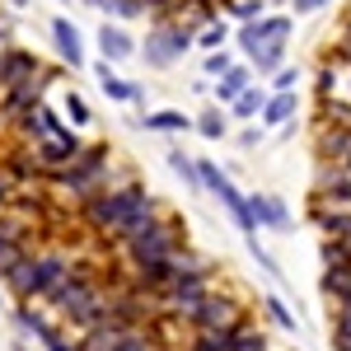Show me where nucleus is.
Wrapping results in <instances>:
<instances>
[{"label":"nucleus","mask_w":351,"mask_h":351,"mask_svg":"<svg viewBox=\"0 0 351 351\" xmlns=\"http://www.w3.org/2000/svg\"><path fill=\"white\" fill-rule=\"evenodd\" d=\"M145 197H155V192L145 188L136 173H112V183L99 197H89L80 206V225L84 230H94L99 239L117 243V234H122V225L132 220V211L145 202Z\"/></svg>","instance_id":"nucleus-1"},{"label":"nucleus","mask_w":351,"mask_h":351,"mask_svg":"<svg viewBox=\"0 0 351 351\" xmlns=\"http://www.w3.org/2000/svg\"><path fill=\"white\" fill-rule=\"evenodd\" d=\"M47 309H52L61 324H71V328H94L99 319H104V309H108V291L99 286V276L89 267H80L75 263V271L56 286L52 295H47Z\"/></svg>","instance_id":"nucleus-2"},{"label":"nucleus","mask_w":351,"mask_h":351,"mask_svg":"<svg viewBox=\"0 0 351 351\" xmlns=\"http://www.w3.org/2000/svg\"><path fill=\"white\" fill-rule=\"evenodd\" d=\"M108 164H112V150H108V141H99V145H84L80 155L66 164V169H56L47 183H52L61 197H71L75 206H84L89 197H99V192L112 183Z\"/></svg>","instance_id":"nucleus-3"},{"label":"nucleus","mask_w":351,"mask_h":351,"mask_svg":"<svg viewBox=\"0 0 351 351\" xmlns=\"http://www.w3.org/2000/svg\"><path fill=\"white\" fill-rule=\"evenodd\" d=\"M188 243V230H183V220L178 216H164L150 234H141V239L122 243V263L132 267V276L141 271H155V267H169V258L178 253Z\"/></svg>","instance_id":"nucleus-4"},{"label":"nucleus","mask_w":351,"mask_h":351,"mask_svg":"<svg viewBox=\"0 0 351 351\" xmlns=\"http://www.w3.org/2000/svg\"><path fill=\"white\" fill-rule=\"evenodd\" d=\"M192 47H197V33H192L188 24H178V19H164V24L145 28V38H141V61H145L150 71H169V66H178Z\"/></svg>","instance_id":"nucleus-5"},{"label":"nucleus","mask_w":351,"mask_h":351,"mask_svg":"<svg viewBox=\"0 0 351 351\" xmlns=\"http://www.w3.org/2000/svg\"><path fill=\"white\" fill-rule=\"evenodd\" d=\"M183 324H188L192 332H220V328H239V324H248V304H243L239 295H230V291H211V295L202 300V304L192 309Z\"/></svg>","instance_id":"nucleus-6"},{"label":"nucleus","mask_w":351,"mask_h":351,"mask_svg":"<svg viewBox=\"0 0 351 351\" xmlns=\"http://www.w3.org/2000/svg\"><path fill=\"white\" fill-rule=\"evenodd\" d=\"M291 33H295V14L271 10L258 24H234V47H239L243 61H248V56L258 52V47H267V43H291Z\"/></svg>","instance_id":"nucleus-7"},{"label":"nucleus","mask_w":351,"mask_h":351,"mask_svg":"<svg viewBox=\"0 0 351 351\" xmlns=\"http://www.w3.org/2000/svg\"><path fill=\"white\" fill-rule=\"evenodd\" d=\"M47 89H52V71H43L38 80H24V84H14V89H5L0 94V122L14 132L24 117H33V112L47 104Z\"/></svg>","instance_id":"nucleus-8"},{"label":"nucleus","mask_w":351,"mask_h":351,"mask_svg":"<svg viewBox=\"0 0 351 351\" xmlns=\"http://www.w3.org/2000/svg\"><path fill=\"white\" fill-rule=\"evenodd\" d=\"M84 145H89V141H84L75 127H61L56 136L38 141V145H28V155H33V164H38V173H43V178H52L56 169H66V164L75 160Z\"/></svg>","instance_id":"nucleus-9"},{"label":"nucleus","mask_w":351,"mask_h":351,"mask_svg":"<svg viewBox=\"0 0 351 351\" xmlns=\"http://www.w3.org/2000/svg\"><path fill=\"white\" fill-rule=\"evenodd\" d=\"M71 271H75V258H71V253H61V248H38V253H33V304H47V295H52Z\"/></svg>","instance_id":"nucleus-10"},{"label":"nucleus","mask_w":351,"mask_h":351,"mask_svg":"<svg viewBox=\"0 0 351 351\" xmlns=\"http://www.w3.org/2000/svg\"><path fill=\"white\" fill-rule=\"evenodd\" d=\"M211 281H216V276H173V281L164 286L160 295H155V304H164V309H169L173 319H188L192 309H197L202 300L216 291Z\"/></svg>","instance_id":"nucleus-11"},{"label":"nucleus","mask_w":351,"mask_h":351,"mask_svg":"<svg viewBox=\"0 0 351 351\" xmlns=\"http://www.w3.org/2000/svg\"><path fill=\"white\" fill-rule=\"evenodd\" d=\"M47 38H52V52H56L61 66H71V71H84V66H89L84 33H80V24H75L71 14H56L52 24H47Z\"/></svg>","instance_id":"nucleus-12"},{"label":"nucleus","mask_w":351,"mask_h":351,"mask_svg":"<svg viewBox=\"0 0 351 351\" xmlns=\"http://www.w3.org/2000/svg\"><path fill=\"white\" fill-rule=\"evenodd\" d=\"M253 202V216H258V230H271V234H295V216H291V202L281 192H248Z\"/></svg>","instance_id":"nucleus-13"},{"label":"nucleus","mask_w":351,"mask_h":351,"mask_svg":"<svg viewBox=\"0 0 351 351\" xmlns=\"http://www.w3.org/2000/svg\"><path fill=\"white\" fill-rule=\"evenodd\" d=\"M216 202H220V211L230 216V225L239 230L243 239H258V216H253V202H248V192H239V183H234V178H225V183H220Z\"/></svg>","instance_id":"nucleus-14"},{"label":"nucleus","mask_w":351,"mask_h":351,"mask_svg":"<svg viewBox=\"0 0 351 351\" xmlns=\"http://www.w3.org/2000/svg\"><path fill=\"white\" fill-rule=\"evenodd\" d=\"M94 43H99V56H104V61H112V66H122V61L141 56V43H136L122 24H112V19H104V24H99Z\"/></svg>","instance_id":"nucleus-15"},{"label":"nucleus","mask_w":351,"mask_h":351,"mask_svg":"<svg viewBox=\"0 0 351 351\" xmlns=\"http://www.w3.org/2000/svg\"><path fill=\"white\" fill-rule=\"evenodd\" d=\"M43 71H47V66L28 52V47H10L5 61H0V94H5V89H14V84H24V80H38Z\"/></svg>","instance_id":"nucleus-16"},{"label":"nucleus","mask_w":351,"mask_h":351,"mask_svg":"<svg viewBox=\"0 0 351 351\" xmlns=\"http://www.w3.org/2000/svg\"><path fill=\"white\" fill-rule=\"evenodd\" d=\"M347 150H351V127L314 122V155H319V164H342Z\"/></svg>","instance_id":"nucleus-17"},{"label":"nucleus","mask_w":351,"mask_h":351,"mask_svg":"<svg viewBox=\"0 0 351 351\" xmlns=\"http://www.w3.org/2000/svg\"><path fill=\"white\" fill-rule=\"evenodd\" d=\"M94 71V80H99V89L108 94V104H136L141 108V99H145V89L132 80H122L117 71H112V61H99V66H89Z\"/></svg>","instance_id":"nucleus-18"},{"label":"nucleus","mask_w":351,"mask_h":351,"mask_svg":"<svg viewBox=\"0 0 351 351\" xmlns=\"http://www.w3.org/2000/svg\"><path fill=\"white\" fill-rule=\"evenodd\" d=\"M61 127H66V122H61V112H56L52 104H43V108L33 112V117H24V122L14 127V136H19L24 145H38V141H47V136H56Z\"/></svg>","instance_id":"nucleus-19"},{"label":"nucleus","mask_w":351,"mask_h":351,"mask_svg":"<svg viewBox=\"0 0 351 351\" xmlns=\"http://www.w3.org/2000/svg\"><path fill=\"white\" fill-rule=\"evenodd\" d=\"M164 216H169V211H164L160 202H155V197H145V202H141V206L132 211V220L122 225V234H117V248H122V243H132V239H141V234H150V230H155Z\"/></svg>","instance_id":"nucleus-20"},{"label":"nucleus","mask_w":351,"mask_h":351,"mask_svg":"<svg viewBox=\"0 0 351 351\" xmlns=\"http://www.w3.org/2000/svg\"><path fill=\"white\" fill-rule=\"evenodd\" d=\"M267 99H271V89L267 84H248V89H243L239 99H234V104H230V117H234V122H243V127H248V122H263V108H267Z\"/></svg>","instance_id":"nucleus-21"},{"label":"nucleus","mask_w":351,"mask_h":351,"mask_svg":"<svg viewBox=\"0 0 351 351\" xmlns=\"http://www.w3.org/2000/svg\"><path fill=\"white\" fill-rule=\"evenodd\" d=\"M173 276H216V263H211L202 248L183 243V248L169 258V281H173Z\"/></svg>","instance_id":"nucleus-22"},{"label":"nucleus","mask_w":351,"mask_h":351,"mask_svg":"<svg viewBox=\"0 0 351 351\" xmlns=\"http://www.w3.org/2000/svg\"><path fill=\"white\" fill-rule=\"evenodd\" d=\"M291 122H300V89H286V94H271L267 108H263V127H291Z\"/></svg>","instance_id":"nucleus-23"},{"label":"nucleus","mask_w":351,"mask_h":351,"mask_svg":"<svg viewBox=\"0 0 351 351\" xmlns=\"http://www.w3.org/2000/svg\"><path fill=\"white\" fill-rule=\"evenodd\" d=\"M314 225H319L324 239L351 243V211L347 206H314Z\"/></svg>","instance_id":"nucleus-24"},{"label":"nucleus","mask_w":351,"mask_h":351,"mask_svg":"<svg viewBox=\"0 0 351 351\" xmlns=\"http://www.w3.org/2000/svg\"><path fill=\"white\" fill-rule=\"evenodd\" d=\"M164 164L173 169V178L188 192H202V160H192L183 145H169V150H164Z\"/></svg>","instance_id":"nucleus-25"},{"label":"nucleus","mask_w":351,"mask_h":351,"mask_svg":"<svg viewBox=\"0 0 351 351\" xmlns=\"http://www.w3.org/2000/svg\"><path fill=\"white\" fill-rule=\"evenodd\" d=\"M248 84H258V75H253V66L243 61V66H234L225 80H216V89H211V104H220V108H230L234 99H239Z\"/></svg>","instance_id":"nucleus-26"},{"label":"nucleus","mask_w":351,"mask_h":351,"mask_svg":"<svg viewBox=\"0 0 351 351\" xmlns=\"http://www.w3.org/2000/svg\"><path fill=\"white\" fill-rule=\"evenodd\" d=\"M145 132L183 136V132H197V117H188V112H178V108H155V112H145Z\"/></svg>","instance_id":"nucleus-27"},{"label":"nucleus","mask_w":351,"mask_h":351,"mask_svg":"<svg viewBox=\"0 0 351 351\" xmlns=\"http://www.w3.org/2000/svg\"><path fill=\"white\" fill-rule=\"evenodd\" d=\"M230 122H234V117L220 108V104H206V108L197 112V136H202V141H225V136H230Z\"/></svg>","instance_id":"nucleus-28"},{"label":"nucleus","mask_w":351,"mask_h":351,"mask_svg":"<svg viewBox=\"0 0 351 351\" xmlns=\"http://www.w3.org/2000/svg\"><path fill=\"white\" fill-rule=\"evenodd\" d=\"M10 324H14V332H19V342H28V337L38 342V337L52 328L38 309H33V304H14V309H10Z\"/></svg>","instance_id":"nucleus-29"},{"label":"nucleus","mask_w":351,"mask_h":351,"mask_svg":"<svg viewBox=\"0 0 351 351\" xmlns=\"http://www.w3.org/2000/svg\"><path fill=\"white\" fill-rule=\"evenodd\" d=\"M319 291L328 295V304L351 300V267H324L319 271Z\"/></svg>","instance_id":"nucleus-30"},{"label":"nucleus","mask_w":351,"mask_h":351,"mask_svg":"<svg viewBox=\"0 0 351 351\" xmlns=\"http://www.w3.org/2000/svg\"><path fill=\"white\" fill-rule=\"evenodd\" d=\"M248 66H253V75H276L281 66H286V43H267V47H258V52L248 56Z\"/></svg>","instance_id":"nucleus-31"},{"label":"nucleus","mask_w":351,"mask_h":351,"mask_svg":"<svg viewBox=\"0 0 351 351\" xmlns=\"http://www.w3.org/2000/svg\"><path fill=\"white\" fill-rule=\"evenodd\" d=\"M61 117H66V127H75V132H84V127L94 122V108L84 104V94H75V89H66V94H61Z\"/></svg>","instance_id":"nucleus-32"},{"label":"nucleus","mask_w":351,"mask_h":351,"mask_svg":"<svg viewBox=\"0 0 351 351\" xmlns=\"http://www.w3.org/2000/svg\"><path fill=\"white\" fill-rule=\"evenodd\" d=\"M263 309H267V319L281 328V332H300V319L286 309V300L276 295V291H267V295H263Z\"/></svg>","instance_id":"nucleus-33"},{"label":"nucleus","mask_w":351,"mask_h":351,"mask_svg":"<svg viewBox=\"0 0 351 351\" xmlns=\"http://www.w3.org/2000/svg\"><path fill=\"white\" fill-rule=\"evenodd\" d=\"M234 66H239V61H234V52H230V47H225V52H206V56H202V80L216 84V80H225Z\"/></svg>","instance_id":"nucleus-34"},{"label":"nucleus","mask_w":351,"mask_h":351,"mask_svg":"<svg viewBox=\"0 0 351 351\" xmlns=\"http://www.w3.org/2000/svg\"><path fill=\"white\" fill-rule=\"evenodd\" d=\"M225 14H230L234 24H258V19L271 14V10H267V0H230V5H225Z\"/></svg>","instance_id":"nucleus-35"},{"label":"nucleus","mask_w":351,"mask_h":351,"mask_svg":"<svg viewBox=\"0 0 351 351\" xmlns=\"http://www.w3.org/2000/svg\"><path fill=\"white\" fill-rule=\"evenodd\" d=\"M0 243H33V225L24 216H0Z\"/></svg>","instance_id":"nucleus-36"},{"label":"nucleus","mask_w":351,"mask_h":351,"mask_svg":"<svg viewBox=\"0 0 351 351\" xmlns=\"http://www.w3.org/2000/svg\"><path fill=\"white\" fill-rule=\"evenodd\" d=\"M230 33H234V28L225 24V19H216V24H206L202 33H197V47H202V52H225Z\"/></svg>","instance_id":"nucleus-37"},{"label":"nucleus","mask_w":351,"mask_h":351,"mask_svg":"<svg viewBox=\"0 0 351 351\" xmlns=\"http://www.w3.org/2000/svg\"><path fill=\"white\" fill-rule=\"evenodd\" d=\"M28 253H33V243H0V286L10 281V271L19 267Z\"/></svg>","instance_id":"nucleus-38"},{"label":"nucleus","mask_w":351,"mask_h":351,"mask_svg":"<svg viewBox=\"0 0 351 351\" xmlns=\"http://www.w3.org/2000/svg\"><path fill=\"white\" fill-rule=\"evenodd\" d=\"M319 263H324V267H351V243L324 239V248H319Z\"/></svg>","instance_id":"nucleus-39"},{"label":"nucleus","mask_w":351,"mask_h":351,"mask_svg":"<svg viewBox=\"0 0 351 351\" xmlns=\"http://www.w3.org/2000/svg\"><path fill=\"white\" fill-rule=\"evenodd\" d=\"M230 351H271V342H267V332H263L258 324H248V328L239 332V342H234Z\"/></svg>","instance_id":"nucleus-40"},{"label":"nucleus","mask_w":351,"mask_h":351,"mask_svg":"<svg viewBox=\"0 0 351 351\" xmlns=\"http://www.w3.org/2000/svg\"><path fill=\"white\" fill-rule=\"evenodd\" d=\"M243 248H248V258H253L258 267L267 271V276H281V267H276V258H271V253H267V248H263L258 239H243Z\"/></svg>","instance_id":"nucleus-41"},{"label":"nucleus","mask_w":351,"mask_h":351,"mask_svg":"<svg viewBox=\"0 0 351 351\" xmlns=\"http://www.w3.org/2000/svg\"><path fill=\"white\" fill-rule=\"evenodd\" d=\"M225 178H230V173H225V169H220L216 160H202V192H211V197H216Z\"/></svg>","instance_id":"nucleus-42"},{"label":"nucleus","mask_w":351,"mask_h":351,"mask_svg":"<svg viewBox=\"0 0 351 351\" xmlns=\"http://www.w3.org/2000/svg\"><path fill=\"white\" fill-rule=\"evenodd\" d=\"M271 94H286V89H300V66H281L276 75H271V84H267Z\"/></svg>","instance_id":"nucleus-43"},{"label":"nucleus","mask_w":351,"mask_h":351,"mask_svg":"<svg viewBox=\"0 0 351 351\" xmlns=\"http://www.w3.org/2000/svg\"><path fill=\"white\" fill-rule=\"evenodd\" d=\"M38 347H43V351H80L71 337H66V332H61V328H47V332L38 337Z\"/></svg>","instance_id":"nucleus-44"},{"label":"nucleus","mask_w":351,"mask_h":351,"mask_svg":"<svg viewBox=\"0 0 351 351\" xmlns=\"http://www.w3.org/2000/svg\"><path fill=\"white\" fill-rule=\"evenodd\" d=\"M112 351H155V337H150L145 328H136V332H127V337H122Z\"/></svg>","instance_id":"nucleus-45"},{"label":"nucleus","mask_w":351,"mask_h":351,"mask_svg":"<svg viewBox=\"0 0 351 351\" xmlns=\"http://www.w3.org/2000/svg\"><path fill=\"white\" fill-rule=\"evenodd\" d=\"M332 337H351V300L332 304Z\"/></svg>","instance_id":"nucleus-46"},{"label":"nucleus","mask_w":351,"mask_h":351,"mask_svg":"<svg viewBox=\"0 0 351 351\" xmlns=\"http://www.w3.org/2000/svg\"><path fill=\"white\" fill-rule=\"evenodd\" d=\"M263 132H267V127L248 122V127H239V136H234V145H239V150H258V145H263Z\"/></svg>","instance_id":"nucleus-47"},{"label":"nucleus","mask_w":351,"mask_h":351,"mask_svg":"<svg viewBox=\"0 0 351 351\" xmlns=\"http://www.w3.org/2000/svg\"><path fill=\"white\" fill-rule=\"evenodd\" d=\"M324 5H332V0H291V10H295V14H319Z\"/></svg>","instance_id":"nucleus-48"},{"label":"nucleus","mask_w":351,"mask_h":351,"mask_svg":"<svg viewBox=\"0 0 351 351\" xmlns=\"http://www.w3.org/2000/svg\"><path fill=\"white\" fill-rule=\"evenodd\" d=\"M0 47H5V52L14 47V24H10V19H0Z\"/></svg>","instance_id":"nucleus-49"},{"label":"nucleus","mask_w":351,"mask_h":351,"mask_svg":"<svg viewBox=\"0 0 351 351\" xmlns=\"http://www.w3.org/2000/svg\"><path fill=\"white\" fill-rule=\"evenodd\" d=\"M332 351H351V337H332Z\"/></svg>","instance_id":"nucleus-50"},{"label":"nucleus","mask_w":351,"mask_h":351,"mask_svg":"<svg viewBox=\"0 0 351 351\" xmlns=\"http://www.w3.org/2000/svg\"><path fill=\"white\" fill-rule=\"evenodd\" d=\"M5 5H10V10H28L33 0H5Z\"/></svg>","instance_id":"nucleus-51"},{"label":"nucleus","mask_w":351,"mask_h":351,"mask_svg":"<svg viewBox=\"0 0 351 351\" xmlns=\"http://www.w3.org/2000/svg\"><path fill=\"white\" fill-rule=\"evenodd\" d=\"M80 5H89V10H99V14H104V0H80Z\"/></svg>","instance_id":"nucleus-52"},{"label":"nucleus","mask_w":351,"mask_h":351,"mask_svg":"<svg viewBox=\"0 0 351 351\" xmlns=\"http://www.w3.org/2000/svg\"><path fill=\"white\" fill-rule=\"evenodd\" d=\"M337 169H347V173H351V150H347V160H342V164H337Z\"/></svg>","instance_id":"nucleus-53"},{"label":"nucleus","mask_w":351,"mask_h":351,"mask_svg":"<svg viewBox=\"0 0 351 351\" xmlns=\"http://www.w3.org/2000/svg\"><path fill=\"white\" fill-rule=\"evenodd\" d=\"M347 104H351V71H347Z\"/></svg>","instance_id":"nucleus-54"},{"label":"nucleus","mask_w":351,"mask_h":351,"mask_svg":"<svg viewBox=\"0 0 351 351\" xmlns=\"http://www.w3.org/2000/svg\"><path fill=\"white\" fill-rule=\"evenodd\" d=\"M14 351H28V342H14Z\"/></svg>","instance_id":"nucleus-55"},{"label":"nucleus","mask_w":351,"mask_h":351,"mask_svg":"<svg viewBox=\"0 0 351 351\" xmlns=\"http://www.w3.org/2000/svg\"><path fill=\"white\" fill-rule=\"evenodd\" d=\"M155 351H173V347H155Z\"/></svg>","instance_id":"nucleus-56"},{"label":"nucleus","mask_w":351,"mask_h":351,"mask_svg":"<svg viewBox=\"0 0 351 351\" xmlns=\"http://www.w3.org/2000/svg\"><path fill=\"white\" fill-rule=\"evenodd\" d=\"M0 61H5V47H0Z\"/></svg>","instance_id":"nucleus-57"},{"label":"nucleus","mask_w":351,"mask_h":351,"mask_svg":"<svg viewBox=\"0 0 351 351\" xmlns=\"http://www.w3.org/2000/svg\"><path fill=\"white\" fill-rule=\"evenodd\" d=\"M61 5H71V0H61Z\"/></svg>","instance_id":"nucleus-58"}]
</instances>
